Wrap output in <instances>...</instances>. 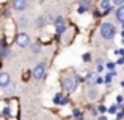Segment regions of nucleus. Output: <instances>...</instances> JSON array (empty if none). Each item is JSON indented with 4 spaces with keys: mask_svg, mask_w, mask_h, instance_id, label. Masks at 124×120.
I'll list each match as a JSON object with an SVG mask.
<instances>
[{
    "mask_svg": "<svg viewBox=\"0 0 124 120\" xmlns=\"http://www.w3.org/2000/svg\"><path fill=\"white\" fill-rule=\"evenodd\" d=\"M112 5H115V6H121V5H124V0H112Z\"/></svg>",
    "mask_w": 124,
    "mask_h": 120,
    "instance_id": "nucleus-18",
    "label": "nucleus"
},
{
    "mask_svg": "<svg viewBox=\"0 0 124 120\" xmlns=\"http://www.w3.org/2000/svg\"><path fill=\"white\" fill-rule=\"evenodd\" d=\"M3 114H5V115H9V108H5V109H3Z\"/></svg>",
    "mask_w": 124,
    "mask_h": 120,
    "instance_id": "nucleus-23",
    "label": "nucleus"
},
{
    "mask_svg": "<svg viewBox=\"0 0 124 120\" xmlns=\"http://www.w3.org/2000/svg\"><path fill=\"white\" fill-rule=\"evenodd\" d=\"M55 28H57V34H63L64 31H66V25H64V19L61 17V16H58L57 19H55Z\"/></svg>",
    "mask_w": 124,
    "mask_h": 120,
    "instance_id": "nucleus-5",
    "label": "nucleus"
},
{
    "mask_svg": "<svg viewBox=\"0 0 124 120\" xmlns=\"http://www.w3.org/2000/svg\"><path fill=\"white\" fill-rule=\"evenodd\" d=\"M61 84H63L64 90H68V92H74V90L77 89V86H79V83H77L74 78H64Z\"/></svg>",
    "mask_w": 124,
    "mask_h": 120,
    "instance_id": "nucleus-4",
    "label": "nucleus"
},
{
    "mask_svg": "<svg viewBox=\"0 0 124 120\" xmlns=\"http://www.w3.org/2000/svg\"><path fill=\"white\" fill-rule=\"evenodd\" d=\"M74 117H76V119H80V111H79V109H74Z\"/></svg>",
    "mask_w": 124,
    "mask_h": 120,
    "instance_id": "nucleus-21",
    "label": "nucleus"
},
{
    "mask_svg": "<svg viewBox=\"0 0 124 120\" xmlns=\"http://www.w3.org/2000/svg\"><path fill=\"white\" fill-rule=\"evenodd\" d=\"M104 83V76H99L97 75V78H96V84H102Z\"/></svg>",
    "mask_w": 124,
    "mask_h": 120,
    "instance_id": "nucleus-19",
    "label": "nucleus"
},
{
    "mask_svg": "<svg viewBox=\"0 0 124 120\" xmlns=\"http://www.w3.org/2000/svg\"><path fill=\"white\" fill-rule=\"evenodd\" d=\"M88 97H90L91 100H94V98L97 97V92H96L94 89H90V90H88Z\"/></svg>",
    "mask_w": 124,
    "mask_h": 120,
    "instance_id": "nucleus-16",
    "label": "nucleus"
},
{
    "mask_svg": "<svg viewBox=\"0 0 124 120\" xmlns=\"http://www.w3.org/2000/svg\"><path fill=\"white\" fill-rule=\"evenodd\" d=\"M54 103H55V105H66V103H68V98H64V97L58 92L57 95H55V98H54Z\"/></svg>",
    "mask_w": 124,
    "mask_h": 120,
    "instance_id": "nucleus-9",
    "label": "nucleus"
},
{
    "mask_svg": "<svg viewBox=\"0 0 124 120\" xmlns=\"http://www.w3.org/2000/svg\"><path fill=\"white\" fill-rule=\"evenodd\" d=\"M28 47H30V50H31L33 55H39L41 53V45L39 44H30Z\"/></svg>",
    "mask_w": 124,
    "mask_h": 120,
    "instance_id": "nucleus-12",
    "label": "nucleus"
},
{
    "mask_svg": "<svg viewBox=\"0 0 124 120\" xmlns=\"http://www.w3.org/2000/svg\"><path fill=\"white\" fill-rule=\"evenodd\" d=\"M116 20L124 24V5L118 6V9H116Z\"/></svg>",
    "mask_w": 124,
    "mask_h": 120,
    "instance_id": "nucleus-8",
    "label": "nucleus"
},
{
    "mask_svg": "<svg viewBox=\"0 0 124 120\" xmlns=\"http://www.w3.org/2000/svg\"><path fill=\"white\" fill-rule=\"evenodd\" d=\"M16 44H17L19 47H22V48L28 47V45L31 44V42H30V36H28L27 33H19L17 38H16Z\"/></svg>",
    "mask_w": 124,
    "mask_h": 120,
    "instance_id": "nucleus-3",
    "label": "nucleus"
},
{
    "mask_svg": "<svg viewBox=\"0 0 124 120\" xmlns=\"http://www.w3.org/2000/svg\"><path fill=\"white\" fill-rule=\"evenodd\" d=\"M105 111H107L105 106H99V112H105Z\"/></svg>",
    "mask_w": 124,
    "mask_h": 120,
    "instance_id": "nucleus-22",
    "label": "nucleus"
},
{
    "mask_svg": "<svg viewBox=\"0 0 124 120\" xmlns=\"http://www.w3.org/2000/svg\"><path fill=\"white\" fill-rule=\"evenodd\" d=\"M31 75H33L35 80H42L46 76V64L44 63L36 64V66L33 67V70H31Z\"/></svg>",
    "mask_w": 124,
    "mask_h": 120,
    "instance_id": "nucleus-2",
    "label": "nucleus"
},
{
    "mask_svg": "<svg viewBox=\"0 0 124 120\" xmlns=\"http://www.w3.org/2000/svg\"><path fill=\"white\" fill-rule=\"evenodd\" d=\"M121 86H123V87H124V81H121Z\"/></svg>",
    "mask_w": 124,
    "mask_h": 120,
    "instance_id": "nucleus-28",
    "label": "nucleus"
},
{
    "mask_svg": "<svg viewBox=\"0 0 124 120\" xmlns=\"http://www.w3.org/2000/svg\"><path fill=\"white\" fill-rule=\"evenodd\" d=\"M86 9H88V5H86V6H85V5H82V6L79 8V13H85Z\"/></svg>",
    "mask_w": 124,
    "mask_h": 120,
    "instance_id": "nucleus-20",
    "label": "nucleus"
},
{
    "mask_svg": "<svg viewBox=\"0 0 124 120\" xmlns=\"http://www.w3.org/2000/svg\"><path fill=\"white\" fill-rule=\"evenodd\" d=\"M99 6H101V8H102L105 13H108L110 9H112V2H110V0H101Z\"/></svg>",
    "mask_w": 124,
    "mask_h": 120,
    "instance_id": "nucleus-10",
    "label": "nucleus"
},
{
    "mask_svg": "<svg viewBox=\"0 0 124 120\" xmlns=\"http://www.w3.org/2000/svg\"><path fill=\"white\" fill-rule=\"evenodd\" d=\"M113 76H115V70H112L110 73H107V75L104 76V83H110V81L113 80Z\"/></svg>",
    "mask_w": 124,
    "mask_h": 120,
    "instance_id": "nucleus-14",
    "label": "nucleus"
},
{
    "mask_svg": "<svg viewBox=\"0 0 124 120\" xmlns=\"http://www.w3.org/2000/svg\"><path fill=\"white\" fill-rule=\"evenodd\" d=\"M116 117H118V119H123V117H124V112H123V111L118 112V114H116Z\"/></svg>",
    "mask_w": 124,
    "mask_h": 120,
    "instance_id": "nucleus-24",
    "label": "nucleus"
},
{
    "mask_svg": "<svg viewBox=\"0 0 124 120\" xmlns=\"http://www.w3.org/2000/svg\"><path fill=\"white\" fill-rule=\"evenodd\" d=\"M11 6L14 11H24L27 8V0H13Z\"/></svg>",
    "mask_w": 124,
    "mask_h": 120,
    "instance_id": "nucleus-6",
    "label": "nucleus"
},
{
    "mask_svg": "<svg viewBox=\"0 0 124 120\" xmlns=\"http://www.w3.org/2000/svg\"><path fill=\"white\" fill-rule=\"evenodd\" d=\"M11 83V76L8 72H0V87H8Z\"/></svg>",
    "mask_w": 124,
    "mask_h": 120,
    "instance_id": "nucleus-7",
    "label": "nucleus"
},
{
    "mask_svg": "<svg viewBox=\"0 0 124 120\" xmlns=\"http://www.w3.org/2000/svg\"><path fill=\"white\" fill-rule=\"evenodd\" d=\"M116 64H124V58H119V59H118V63H116Z\"/></svg>",
    "mask_w": 124,
    "mask_h": 120,
    "instance_id": "nucleus-25",
    "label": "nucleus"
},
{
    "mask_svg": "<svg viewBox=\"0 0 124 120\" xmlns=\"http://www.w3.org/2000/svg\"><path fill=\"white\" fill-rule=\"evenodd\" d=\"M102 70H104V61L99 58V59H97V63H96V73H101Z\"/></svg>",
    "mask_w": 124,
    "mask_h": 120,
    "instance_id": "nucleus-13",
    "label": "nucleus"
},
{
    "mask_svg": "<svg viewBox=\"0 0 124 120\" xmlns=\"http://www.w3.org/2000/svg\"><path fill=\"white\" fill-rule=\"evenodd\" d=\"M83 59L85 61H90V55H83Z\"/></svg>",
    "mask_w": 124,
    "mask_h": 120,
    "instance_id": "nucleus-26",
    "label": "nucleus"
},
{
    "mask_svg": "<svg viewBox=\"0 0 124 120\" xmlns=\"http://www.w3.org/2000/svg\"><path fill=\"white\" fill-rule=\"evenodd\" d=\"M97 120H107V119H105V117H104V115H101V117H99V119H97Z\"/></svg>",
    "mask_w": 124,
    "mask_h": 120,
    "instance_id": "nucleus-27",
    "label": "nucleus"
},
{
    "mask_svg": "<svg viewBox=\"0 0 124 120\" xmlns=\"http://www.w3.org/2000/svg\"><path fill=\"white\" fill-rule=\"evenodd\" d=\"M115 66H116V63H107L105 64V67L110 70V72H112V70H115Z\"/></svg>",
    "mask_w": 124,
    "mask_h": 120,
    "instance_id": "nucleus-17",
    "label": "nucleus"
},
{
    "mask_svg": "<svg viewBox=\"0 0 124 120\" xmlns=\"http://www.w3.org/2000/svg\"><path fill=\"white\" fill-rule=\"evenodd\" d=\"M96 78H97V73L96 72H91L86 75V83L88 84H96Z\"/></svg>",
    "mask_w": 124,
    "mask_h": 120,
    "instance_id": "nucleus-11",
    "label": "nucleus"
},
{
    "mask_svg": "<svg viewBox=\"0 0 124 120\" xmlns=\"http://www.w3.org/2000/svg\"><path fill=\"white\" fill-rule=\"evenodd\" d=\"M119 106H121L119 103H118V105H113V106H110V108H108V112H110V114H116V111H118V108H119Z\"/></svg>",
    "mask_w": 124,
    "mask_h": 120,
    "instance_id": "nucleus-15",
    "label": "nucleus"
},
{
    "mask_svg": "<svg viewBox=\"0 0 124 120\" xmlns=\"http://www.w3.org/2000/svg\"><path fill=\"white\" fill-rule=\"evenodd\" d=\"M99 31H101V36H102L104 39H113V38H115V34H116L115 25L110 24V22H104V24L101 25Z\"/></svg>",
    "mask_w": 124,
    "mask_h": 120,
    "instance_id": "nucleus-1",
    "label": "nucleus"
}]
</instances>
